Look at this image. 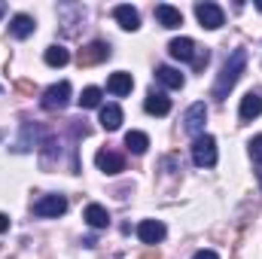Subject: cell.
<instances>
[{"label": "cell", "instance_id": "obj_24", "mask_svg": "<svg viewBox=\"0 0 262 259\" xmlns=\"http://www.w3.org/2000/svg\"><path fill=\"white\" fill-rule=\"evenodd\" d=\"M15 92H21V95H34V82L21 79V82H15Z\"/></svg>", "mask_w": 262, "mask_h": 259}, {"label": "cell", "instance_id": "obj_19", "mask_svg": "<svg viewBox=\"0 0 262 259\" xmlns=\"http://www.w3.org/2000/svg\"><path fill=\"white\" fill-rule=\"evenodd\" d=\"M101 125L107 131H116L122 125V107L119 104H107V107H101Z\"/></svg>", "mask_w": 262, "mask_h": 259}, {"label": "cell", "instance_id": "obj_17", "mask_svg": "<svg viewBox=\"0 0 262 259\" xmlns=\"http://www.w3.org/2000/svg\"><path fill=\"white\" fill-rule=\"evenodd\" d=\"M82 217H85V223H89L92 229H107V226H110V213H107V207H101V204H89Z\"/></svg>", "mask_w": 262, "mask_h": 259}, {"label": "cell", "instance_id": "obj_8", "mask_svg": "<svg viewBox=\"0 0 262 259\" xmlns=\"http://www.w3.org/2000/svg\"><path fill=\"white\" fill-rule=\"evenodd\" d=\"M165 235H168V229H165V223H159V220H143V223L137 226V238H140L143 244H159Z\"/></svg>", "mask_w": 262, "mask_h": 259}, {"label": "cell", "instance_id": "obj_26", "mask_svg": "<svg viewBox=\"0 0 262 259\" xmlns=\"http://www.w3.org/2000/svg\"><path fill=\"white\" fill-rule=\"evenodd\" d=\"M207 58H210L207 52H198V55H195V61H192V64H195V67H204V64H207Z\"/></svg>", "mask_w": 262, "mask_h": 259}, {"label": "cell", "instance_id": "obj_22", "mask_svg": "<svg viewBox=\"0 0 262 259\" xmlns=\"http://www.w3.org/2000/svg\"><path fill=\"white\" fill-rule=\"evenodd\" d=\"M79 107H85V110H92V107H101V89H98V85H89V89H82V95H79Z\"/></svg>", "mask_w": 262, "mask_h": 259}, {"label": "cell", "instance_id": "obj_11", "mask_svg": "<svg viewBox=\"0 0 262 259\" xmlns=\"http://www.w3.org/2000/svg\"><path fill=\"white\" fill-rule=\"evenodd\" d=\"M107 89H110V95L125 98V95H131V89H134V76H131V73H125V70H116V73H110Z\"/></svg>", "mask_w": 262, "mask_h": 259}, {"label": "cell", "instance_id": "obj_28", "mask_svg": "<svg viewBox=\"0 0 262 259\" xmlns=\"http://www.w3.org/2000/svg\"><path fill=\"white\" fill-rule=\"evenodd\" d=\"M140 259H162V253H159V250H146Z\"/></svg>", "mask_w": 262, "mask_h": 259}, {"label": "cell", "instance_id": "obj_7", "mask_svg": "<svg viewBox=\"0 0 262 259\" xmlns=\"http://www.w3.org/2000/svg\"><path fill=\"white\" fill-rule=\"evenodd\" d=\"M64 210H67L64 195H43V198L34 204V213H37V217H61Z\"/></svg>", "mask_w": 262, "mask_h": 259}, {"label": "cell", "instance_id": "obj_14", "mask_svg": "<svg viewBox=\"0 0 262 259\" xmlns=\"http://www.w3.org/2000/svg\"><path fill=\"white\" fill-rule=\"evenodd\" d=\"M113 15H116V21H119V28H122V31H137V28H140V15H137V9L128 6V3L116 6V9H113Z\"/></svg>", "mask_w": 262, "mask_h": 259}, {"label": "cell", "instance_id": "obj_30", "mask_svg": "<svg viewBox=\"0 0 262 259\" xmlns=\"http://www.w3.org/2000/svg\"><path fill=\"white\" fill-rule=\"evenodd\" d=\"M3 12H6V6H3V3H0V15H3Z\"/></svg>", "mask_w": 262, "mask_h": 259}, {"label": "cell", "instance_id": "obj_15", "mask_svg": "<svg viewBox=\"0 0 262 259\" xmlns=\"http://www.w3.org/2000/svg\"><path fill=\"white\" fill-rule=\"evenodd\" d=\"M156 18H159L162 28H180L183 25V12L174 9V6H168V3H159L156 6Z\"/></svg>", "mask_w": 262, "mask_h": 259}, {"label": "cell", "instance_id": "obj_31", "mask_svg": "<svg viewBox=\"0 0 262 259\" xmlns=\"http://www.w3.org/2000/svg\"><path fill=\"white\" fill-rule=\"evenodd\" d=\"M256 6H259V9H262V0H259V3H256Z\"/></svg>", "mask_w": 262, "mask_h": 259}, {"label": "cell", "instance_id": "obj_25", "mask_svg": "<svg viewBox=\"0 0 262 259\" xmlns=\"http://www.w3.org/2000/svg\"><path fill=\"white\" fill-rule=\"evenodd\" d=\"M192 259H220V256H216L213 250H198V253H195Z\"/></svg>", "mask_w": 262, "mask_h": 259}, {"label": "cell", "instance_id": "obj_18", "mask_svg": "<svg viewBox=\"0 0 262 259\" xmlns=\"http://www.w3.org/2000/svg\"><path fill=\"white\" fill-rule=\"evenodd\" d=\"M156 79L162 85H168V89H183V82H186V76L180 70H174V67H168V64H162L156 70Z\"/></svg>", "mask_w": 262, "mask_h": 259}, {"label": "cell", "instance_id": "obj_4", "mask_svg": "<svg viewBox=\"0 0 262 259\" xmlns=\"http://www.w3.org/2000/svg\"><path fill=\"white\" fill-rule=\"evenodd\" d=\"M195 15L201 21V28H207V31H216V28L226 25V15L216 3H195Z\"/></svg>", "mask_w": 262, "mask_h": 259}, {"label": "cell", "instance_id": "obj_1", "mask_svg": "<svg viewBox=\"0 0 262 259\" xmlns=\"http://www.w3.org/2000/svg\"><path fill=\"white\" fill-rule=\"evenodd\" d=\"M244 67H247V52H244V49H235V52L226 58V64H223L216 82H213V98H216V101H226V98H229V92H232V85L238 82V76L244 73Z\"/></svg>", "mask_w": 262, "mask_h": 259}, {"label": "cell", "instance_id": "obj_20", "mask_svg": "<svg viewBox=\"0 0 262 259\" xmlns=\"http://www.w3.org/2000/svg\"><path fill=\"white\" fill-rule=\"evenodd\" d=\"M125 146H128L134 156H143L146 146H149V137H146L143 131H128V134H125Z\"/></svg>", "mask_w": 262, "mask_h": 259}, {"label": "cell", "instance_id": "obj_27", "mask_svg": "<svg viewBox=\"0 0 262 259\" xmlns=\"http://www.w3.org/2000/svg\"><path fill=\"white\" fill-rule=\"evenodd\" d=\"M6 229H9V217H6V213H0V235H3Z\"/></svg>", "mask_w": 262, "mask_h": 259}, {"label": "cell", "instance_id": "obj_2", "mask_svg": "<svg viewBox=\"0 0 262 259\" xmlns=\"http://www.w3.org/2000/svg\"><path fill=\"white\" fill-rule=\"evenodd\" d=\"M192 162L198 168H213L216 165V140L210 134H201L192 143Z\"/></svg>", "mask_w": 262, "mask_h": 259}, {"label": "cell", "instance_id": "obj_3", "mask_svg": "<svg viewBox=\"0 0 262 259\" xmlns=\"http://www.w3.org/2000/svg\"><path fill=\"white\" fill-rule=\"evenodd\" d=\"M67 104H70V82L61 79V82H55V85H49L46 92H43V107L46 110H64Z\"/></svg>", "mask_w": 262, "mask_h": 259}, {"label": "cell", "instance_id": "obj_23", "mask_svg": "<svg viewBox=\"0 0 262 259\" xmlns=\"http://www.w3.org/2000/svg\"><path fill=\"white\" fill-rule=\"evenodd\" d=\"M250 156H253V159L262 165V134H256V137L250 140Z\"/></svg>", "mask_w": 262, "mask_h": 259}, {"label": "cell", "instance_id": "obj_5", "mask_svg": "<svg viewBox=\"0 0 262 259\" xmlns=\"http://www.w3.org/2000/svg\"><path fill=\"white\" fill-rule=\"evenodd\" d=\"M110 58V46L104 43V40H95V43H89L85 49H79V67H92V64H101V61H107Z\"/></svg>", "mask_w": 262, "mask_h": 259}, {"label": "cell", "instance_id": "obj_6", "mask_svg": "<svg viewBox=\"0 0 262 259\" xmlns=\"http://www.w3.org/2000/svg\"><path fill=\"white\" fill-rule=\"evenodd\" d=\"M204 122H207V107H204V101H195L186 110V116H183V128L189 134H195V137H201L204 134Z\"/></svg>", "mask_w": 262, "mask_h": 259}, {"label": "cell", "instance_id": "obj_29", "mask_svg": "<svg viewBox=\"0 0 262 259\" xmlns=\"http://www.w3.org/2000/svg\"><path fill=\"white\" fill-rule=\"evenodd\" d=\"M256 177H259V186H262V165H259V171H256Z\"/></svg>", "mask_w": 262, "mask_h": 259}, {"label": "cell", "instance_id": "obj_16", "mask_svg": "<svg viewBox=\"0 0 262 259\" xmlns=\"http://www.w3.org/2000/svg\"><path fill=\"white\" fill-rule=\"evenodd\" d=\"M34 28H37V21H34L31 15H25V12H21V15H15V18H12L9 34H12L15 40H25V37H31V34H34Z\"/></svg>", "mask_w": 262, "mask_h": 259}, {"label": "cell", "instance_id": "obj_10", "mask_svg": "<svg viewBox=\"0 0 262 259\" xmlns=\"http://www.w3.org/2000/svg\"><path fill=\"white\" fill-rule=\"evenodd\" d=\"M259 113H262V95L259 92H247V95L241 98V107H238L241 122H253Z\"/></svg>", "mask_w": 262, "mask_h": 259}, {"label": "cell", "instance_id": "obj_9", "mask_svg": "<svg viewBox=\"0 0 262 259\" xmlns=\"http://www.w3.org/2000/svg\"><path fill=\"white\" fill-rule=\"evenodd\" d=\"M95 165H98L104 174H119V171H125V159H122L119 153H113V149H101V153L95 156Z\"/></svg>", "mask_w": 262, "mask_h": 259}, {"label": "cell", "instance_id": "obj_13", "mask_svg": "<svg viewBox=\"0 0 262 259\" xmlns=\"http://www.w3.org/2000/svg\"><path fill=\"white\" fill-rule=\"evenodd\" d=\"M143 110H146L149 116H168V113H171V101H168L162 92H149L146 101H143Z\"/></svg>", "mask_w": 262, "mask_h": 259}, {"label": "cell", "instance_id": "obj_21", "mask_svg": "<svg viewBox=\"0 0 262 259\" xmlns=\"http://www.w3.org/2000/svg\"><path fill=\"white\" fill-rule=\"evenodd\" d=\"M43 58H46V64L49 67H64L67 61H70V52H67L64 46H49Z\"/></svg>", "mask_w": 262, "mask_h": 259}, {"label": "cell", "instance_id": "obj_32", "mask_svg": "<svg viewBox=\"0 0 262 259\" xmlns=\"http://www.w3.org/2000/svg\"><path fill=\"white\" fill-rule=\"evenodd\" d=\"M0 92H3V89H0Z\"/></svg>", "mask_w": 262, "mask_h": 259}, {"label": "cell", "instance_id": "obj_12", "mask_svg": "<svg viewBox=\"0 0 262 259\" xmlns=\"http://www.w3.org/2000/svg\"><path fill=\"white\" fill-rule=\"evenodd\" d=\"M168 52H171V58H177V61H195V43H192L189 37L171 40V43H168Z\"/></svg>", "mask_w": 262, "mask_h": 259}]
</instances>
